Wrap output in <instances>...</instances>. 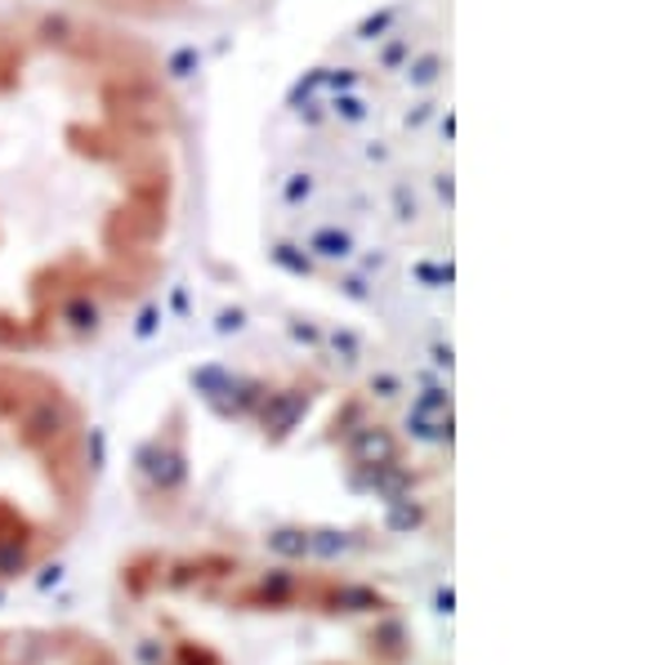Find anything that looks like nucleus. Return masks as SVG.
I'll return each instance as SVG.
<instances>
[{"label": "nucleus", "instance_id": "obj_9", "mask_svg": "<svg viewBox=\"0 0 670 665\" xmlns=\"http://www.w3.org/2000/svg\"><path fill=\"white\" fill-rule=\"evenodd\" d=\"M59 321L72 330V336H95V330L104 326V308H99V299L90 295V290H72L68 295V304L59 308Z\"/></svg>", "mask_w": 670, "mask_h": 665}, {"label": "nucleus", "instance_id": "obj_17", "mask_svg": "<svg viewBox=\"0 0 670 665\" xmlns=\"http://www.w3.org/2000/svg\"><path fill=\"white\" fill-rule=\"evenodd\" d=\"M403 394V380L394 376V371H376L372 376V398H381V403H394Z\"/></svg>", "mask_w": 670, "mask_h": 665}, {"label": "nucleus", "instance_id": "obj_16", "mask_svg": "<svg viewBox=\"0 0 670 665\" xmlns=\"http://www.w3.org/2000/svg\"><path fill=\"white\" fill-rule=\"evenodd\" d=\"M439 72H443V59H439V54H425V59L407 63V81H412V86H434Z\"/></svg>", "mask_w": 670, "mask_h": 665}, {"label": "nucleus", "instance_id": "obj_7", "mask_svg": "<svg viewBox=\"0 0 670 665\" xmlns=\"http://www.w3.org/2000/svg\"><path fill=\"white\" fill-rule=\"evenodd\" d=\"M228 576H237V558H228V554H197V558L161 563L157 589L184 594V589H206V585H215V580H228Z\"/></svg>", "mask_w": 670, "mask_h": 665}, {"label": "nucleus", "instance_id": "obj_14", "mask_svg": "<svg viewBox=\"0 0 670 665\" xmlns=\"http://www.w3.org/2000/svg\"><path fill=\"white\" fill-rule=\"evenodd\" d=\"M166 665H224V661H219V652H215L210 643L179 634V638H170V656H166Z\"/></svg>", "mask_w": 670, "mask_h": 665}, {"label": "nucleus", "instance_id": "obj_21", "mask_svg": "<svg viewBox=\"0 0 670 665\" xmlns=\"http://www.w3.org/2000/svg\"><path fill=\"white\" fill-rule=\"evenodd\" d=\"M331 345H335V354H345V363H358V340L349 336V330H335Z\"/></svg>", "mask_w": 670, "mask_h": 665}, {"label": "nucleus", "instance_id": "obj_18", "mask_svg": "<svg viewBox=\"0 0 670 665\" xmlns=\"http://www.w3.org/2000/svg\"><path fill=\"white\" fill-rule=\"evenodd\" d=\"M273 259L282 264V268H290V272H308L313 264H308V255H295V246H286V241H277L273 246Z\"/></svg>", "mask_w": 670, "mask_h": 665}, {"label": "nucleus", "instance_id": "obj_5", "mask_svg": "<svg viewBox=\"0 0 670 665\" xmlns=\"http://www.w3.org/2000/svg\"><path fill=\"white\" fill-rule=\"evenodd\" d=\"M308 407H313V385L268 389V394H264V403L255 407V425H259V434L277 447V443H286V438L299 429V420L308 416Z\"/></svg>", "mask_w": 670, "mask_h": 665}, {"label": "nucleus", "instance_id": "obj_1", "mask_svg": "<svg viewBox=\"0 0 670 665\" xmlns=\"http://www.w3.org/2000/svg\"><path fill=\"white\" fill-rule=\"evenodd\" d=\"M135 474L144 483L148 500H161L166 509L179 505L184 487H188V443H184V411L170 416V429H161L152 443L139 447L135 456Z\"/></svg>", "mask_w": 670, "mask_h": 665}, {"label": "nucleus", "instance_id": "obj_3", "mask_svg": "<svg viewBox=\"0 0 670 665\" xmlns=\"http://www.w3.org/2000/svg\"><path fill=\"white\" fill-rule=\"evenodd\" d=\"M59 536L28 523L6 496H0V580H19L28 576L46 554H55Z\"/></svg>", "mask_w": 670, "mask_h": 665}, {"label": "nucleus", "instance_id": "obj_11", "mask_svg": "<svg viewBox=\"0 0 670 665\" xmlns=\"http://www.w3.org/2000/svg\"><path fill=\"white\" fill-rule=\"evenodd\" d=\"M264 549L277 554L282 563H304L308 558V527H273L264 536Z\"/></svg>", "mask_w": 670, "mask_h": 665}, {"label": "nucleus", "instance_id": "obj_22", "mask_svg": "<svg viewBox=\"0 0 670 665\" xmlns=\"http://www.w3.org/2000/svg\"><path fill=\"white\" fill-rule=\"evenodd\" d=\"M390 23H394V10L381 14V19H367V23H363V41H376V32H385Z\"/></svg>", "mask_w": 670, "mask_h": 665}, {"label": "nucleus", "instance_id": "obj_20", "mask_svg": "<svg viewBox=\"0 0 670 665\" xmlns=\"http://www.w3.org/2000/svg\"><path fill=\"white\" fill-rule=\"evenodd\" d=\"M407 50H412V37H398L390 50H381V63L394 72V68H403V59H407Z\"/></svg>", "mask_w": 670, "mask_h": 665}, {"label": "nucleus", "instance_id": "obj_25", "mask_svg": "<svg viewBox=\"0 0 670 665\" xmlns=\"http://www.w3.org/2000/svg\"><path fill=\"white\" fill-rule=\"evenodd\" d=\"M331 665H345V661H331Z\"/></svg>", "mask_w": 670, "mask_h": 665}, {"label": "nucleus", "instance_id": "obj_8", "mask_svg": "<svg viewBox=\"0 0 670 665\" xmlns=\"http://www.w3.org/2000/svg\"><path fill=\"white\" fill-rule=\"evenodd\" d=\"M345 456H349V465H354V469L372 474V469L398 465V460H403V443H398V434H394L390 425H372V420H363V425L345 438Z\"/></svg>", "mask_w": 670, "mask_h": 665}, {"label": "nucleus", "instance_id": "obj_2", "mask_svg": "<svg viewBox=\"0 0 670 665\" xmlns=\"http://www.w3.org/2000/svg\"><path fill=\"white\" fill-rule=\"evenodd\" d=\"M322 572H304L299 563H277L268 572H255L246 585H233L228 594H219L224 607L237 612H295L313 603Z\"/></svg>", "mask_w": 670, "mask_h": 665}, {"label": "nucleus", "instance_id": "obj_23", "mask_svg": "<svg viewBox=\"0 0 670 665\" xmlns=\"http://www.w3.org/2000/svg\"><path fill=\"white\" fill-rule=\"evenodd\" d=\"M308 188H313V183H308V175H295V183L286 188V201H299V197H308Z\"/></svg>", "mask_w": 670, "mask_h": 665}, {"label": "nucleus", "instance_id": "obj_10", "mask_svg": "<svg viewBox=\"0 0 670 665\" xmlns=\"http://www.w3.org/2000/svg\"><path fill=\"white\" fill-rule=\"evenodd\" d=\"M358 545H363V536H358V532H345V527H308V558L331 563V558L354 554Z\"/></svg>", "mask_w": 670, "mask_h": 665}, {"label": "nucleus", "instance_id": "obj_4", "mask_svg": "<svg viewBox=\"0 0 670 665\" xmlns=\"http://www.w3.org/2000/svg\"><path fill=\"white\" fill-rule=\"evenodd\" d=\"M308 607L322 612V616H341V621H345V616H381V612H394L398 603H394L381 585H372V580H354V576H331V572H322Z\"/></svg>", "mask_w": 670, "mask_h": 665}, {"label": "nucleus", "instance_id": "obj_13", "mask_svg": "<svg viewBox=\"0 0 670 665\" xmlns=\"http://www.w3.org/2000/svg\"><path fill=\"white\" fill-rule=\"evenodd\" d=\"M425 518H430V509H425V500H412V496H398V500H390V514H385V527H390V532H398V536H412V532H421V527H425Z\"/></svg>", "mask_w": 670, "mask_h": 665}, {"label": "nucleus", "instance_id": "obj_12", "mask_svg": "<svg viewBox=\"0 0 670 665\" xmlns=\"http://www.w3.org/2000/svg\"><path fill=\"white\" fill-rule=\"evenodd\" d=\"M161 554H139V558H130L126 567H121V580H126V589L135 594V598H144L148 589H157V576H161Z\"/></svg>", "mask_w": 670, "mask_h": 665}, {"label": "nucleus", "instance_id": "obj_19", "mask_svg": "<svg viewBox=\"0 0 670 665\" xmlns=\"http://www.w3.org/2000/svg\"><path fill=\"white\" fill-rule=\"evenodd\" d=\"M335 117H341V121H367V103L363 99H335Z\"/></svg>", "mask_w": 670, "mask_h": 665}, {"label": "nucleus", "instance_id": "obj_24", "mask_svg": "<svg viewBox=\"0 0 670 665\" xmlns=\"http://www.w3.org/2000/svg\"><path fill=\"white\" fill-rule=\"evenodd\" d=\"M345 286H349V295H354V299H363V295H367V290H363V281H358V277H349V281H345Z\"/></svg>", "mask_w": 670, "mask_h": 665}, {"label": "nucleus", "instance_id": "obj_15", "mask_svg": "<svg viewBox=\"0 0 670 665\" xmlns=\"http://www.w3.org/2000/svg\"><path fill=\"white\" fill-rule=\"evenodd\" d=\"M308 250L322 255V259H349V255H354V237L341 232V228H317V232L308 237Z\"/></svg>", "mask_w": 670, "mask_h": 665}, {"label": "nucleus", "instance_id": "obj_6", "mask_svg": "<svg viewBox=\"0 0 670 665\" xmlns=\"http://www.w3.org/2000/svg\"><path fill=\"white\" fill-rule=\"evenodd\" d=\"M358 647H363V656H367L372 665H407V661H412V625L398 616V607H394V612H381V616H372V625L363 629Z\"/></svg>", "mask_w": 670, "mask_h": 665}]
</instances>
